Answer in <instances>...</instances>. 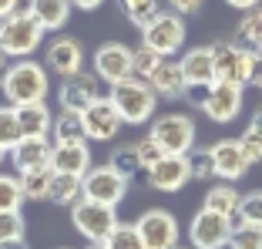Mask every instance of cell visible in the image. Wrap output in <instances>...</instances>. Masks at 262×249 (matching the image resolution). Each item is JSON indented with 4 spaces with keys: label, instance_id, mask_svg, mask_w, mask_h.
Segmentation results:
<instances>
[{
    "label": "cell",
    "instance_id": "6da1fadb",
    "mask_svg": "<svg viewBox=\"0 0 262 249\" xmlns=\"http://www.w3.org/2000/svg\"><path fill=\"white\" fill-rule=\"evenodd\" d=\"M47 88H51V78H47V68L37 64L34 57H20V61H10L7 78L0 85L7 105H31V101H44Z\"/></svg>",
    "mask_w": 262,
    "mask_h": 249
},
{
    "label": "cell",
    "instance_id": "7a4b0ae2",
    "mask_svg": "<svg viewBox=\"0 0 262 249\" xmlns=\"http://www.w3.org/2000/svg\"><path fill=\"white\" fill-rule=\"evenodd\" d=\"M44 27L31 17V10H14L10 17L0 20V54L7 61H20L31 57L40 44H44Z\"/></svg>",
    "mask_w": 262,
    "mask_h": 249
},
{
    "label": "cell",
    "instance_id": "3957f363",
    "mask_svg": "<svg viewBox=\"0 0 262 249\" xmlns=\"http://www.w3.org/2000/svg\"><path fill=\"white\" fill-rule=\"evenodd\" d=\"M108 98L118 108L124 125H148L155 118V108H158V94L141 78H124L118 85H111Z\"/></svg>",
    "mask_w": 262,
    "mask_h": 249
},
{
    "label": "cell",
    "instance_id": "277c9868",
    "mask_svg": "<svg viewBox=\"0 0 262 249\" xmlns=\"http://www.w3.org/2000/svg\"><path fill=\"white\" fill-rule=\"evenodd\" d=\"M148 135L162 145L165 155H188L195 148V121L192 115H182V111H168L162 118H151V132Z\"/></svg>",
    "mask_w": 262,
    "mask_h": 249
},
{
    "label": "cell",
    "instance_id": "5b68a950",
    "mask_svg": "<svg viewBox=\"0 0 262 249\" xmlns=\"http://www.w3.org/2000/svg\"><path fill=\"white\" fill-rule=\"evenodd\" d=\"M185 34H188L185 17H178L175 10H158V17L148 27H141V44L151 47L155 54L171 57L185 47Z\"/></svg>",
    "mask_w": 262,
    "mask_h": 249
},
{
    "label": "cell",
    "instance_id": "8992f818",
    "mask_svg": "<svg viewBox=\"0 0 262 249\" xmlns=\"http://www.w3.org/2000/svg\"><path fill=\"white\" fill-rule=\"evenodd\" d=\"M199 105H202V111H205L208 121H215V125H232L235 118L242 115V105H246V88L215 81V85L205 88V94L199 98Z\"/></svg>",
    "mask_w": 262,
    "mask_h": 249
},
{
    "label": "cell",
    "instance_id": "52a82bcc",
    "mask_svg": "<svg viewBox=\"0 0 262 249\" xmlns=\"http://www.w3.org/2000/svg\"><path fill=\"white\" fill-rule=\"evenodd\" d=\"M81 192L91 202L115 205L118 209V202L128 195V179H124L121 172H115L111 165H91L84 172V179H81Z\"/></svg>",
    "mask_w": 262,
    "mask_h": 249
},
{
    "label": "cell",
    "instance_id": "ba28073f",
    "mask_svg": "<svg viewBox=\"0 0 262 249\" xmlns=\"http://www.w3.org/2000/svg\"><path fill=\"white\" fill-rule=\"evenodd\" d=\"M135 229L141 236V246L145 249H175L182 239V229H178V219L168 209H148L135 219Z\"/></svg>",
    "mask_w": 262,
    "mask_h": 249
},
{
    "label": "cell",
    "instance_id": "9c48e42d",
    "mask_svg": "<svg viewBox=\"0 0 262 249\" xmlns=\"http://www.w3.org/2000/svg\"><path fill=\"white\" fill-rule=\"evenodd\" d=\"M71 222L88 242H104V236L118 226V209L115 205H101L91 199H81L77 205H71Z\"/></svg>",
    "mask_w": 262,
    "mask_h": 249
},
{
    "label": "cell",
    "instance_id": "30bf717a",
    "mask_svg": "<svg viewBox=\"0 0 262 249\" xmlns=\"http://www.w3.org/2000/svg\"><path fill=\"white\" fill-rule=\"evenodd\" d=\"M232 229H235L232 219L199 209L188 222V242H192V249H225L232 239Z\"/></svg>",
    "mask_w": 262,
    "mask_h": 249
},
{
    "label": "cell",
    "instance_id": "8fae6325",
    "mask_svg": "<svg viewBox=\"0 0 262 249\" xmlns=\"http://www.w3.org/2000/svg\"><path fill=\"white\" fill-rule=\"evenodd\" d=\"M101 98V78L94 71H77V74H68L61 78V88H57V101H61L64 111H81L88 105H94Z\"/></svg>",
    "mask_w": 262,
    "mask_h": 249
},
{
    "label": "cell",
    "instance_id": "7c38bea8",
    "mask_svg": "<svg viewBox=\"0 0 262 249\" xmlns=\"http://www.w3.org/2000/svg\"><path fill=\"white\" fill-rule=\"evenodd\" d=\"M215 47V81L249 88V68H252V51L239 44H212Z\"/></svg>",
    "mask_w": 262,
    "mask_h": 249
},
{
    "label": "cell",
    "instance_id": "4fadbf2b",
    "mask_svg": "<svg viewBox=\"0 0 262 249\" xmlns=\"http://www.w3.org/2000/svg\"><path fill=\"white\" fill-rule=\"evenodd\" d=\"M81 125H84L88 141H111L124 128L118 108L111 105V98H98L94 105H88V108L81 111Z\"/></svg>",
    "mask_w": 262,
    "mask_h": 249
},
{
    "label": "cell",
    "instance_id": "5bb4252c",
    "mask_svg": "<svg viewBox=\"0 0 262 249\" xmlns=\"http://www.w3.org/2000/svg\"><path fill=\"white\" fill-rule=\"evenodd\" d=\"M131 51L128 44H118V40H108L94 51V74H98L104 85H118V81L131 78Z\"/></svg>",
    "mask_w": 262,
    "mask_h": 249
},
{
    "label": "cell",
    "instance_id": "9a60e30c",
    "mask_svg": "<svg viewBox=\"0 0 262 249\" xmlns=\"http://www.w3.org/2000/svg\"><path fill=\"white\" fill-rule=\"evenodd\" d=\"M208 152H212V162H215V179H222V182H239L252 169V162L242 152L239 138H222L215 145H208Z\"/></svg>",
    "mask_w": 262,
    "mask_h": 249
},
{
    "label": "cell",
    "instance_id": "2e32d148",
    "mask_svg": "<svg viewBox=\"0 0 262 249\" xmlns=\"http://www.w3.org/2000/svg\"><path fill=\"white\" fill-rule=\"evenodd\" d=\"M44 68L68 78V74H77L84 71V47L77 37H54L44 51Z\"/></svg>",
    "mask_w": 262,
    "mask_h": 249
},
{
    "label": "cell",
    "instance_id": "e0dca14e",
    "mask_svg": "<svg viewBox=\"0 0 262 249\" xmlns=\"http://www.w3.org/2000/svg\"><path fill=\"white\" fill-rule=\"evenodd\" d=\"M148 182L158 192H178L192 182V169H188V155H162L148 169Z\"/></svg>",
    "mask_w": 262,
    "mask_h": 249
},
{
    "label": "cell",
    "instance_id": "ac0fdd59",
    "mask_svg": "<svg viewBox=\"0 0 262 249\" xmlns=\"http://www.w3.org/2000/svg\"><path fill=\"white\" fill-rule=\"evenodd\" d=\"M178 64H182V74H185L188 88L215 85V47H212V44H202V47L185 51V57H182Z\"/></svg>",
    "mask_w": 262,
    "mask_h": 249
},
{
    "label": "cell",
    "instance_id": "d6986e66",
    "mask_svg": "<svg viewBox=\"0 0 262 249\" xmlns=\"http://www.w3.org/2000/svg\"><path fill=\"white\" fill-rule=\"evenodd\" d=\"M51 138H34V135H24L14 148H10V162H14L17 175L24 172H37V169H51Z\"/></svg>",
    "mask_w": 262,
    "mask_h": 249
},
{
    "label": "cell",
    "instance_id": "ffe728a7",
    "mask_svg": "<svg viewBox=\"0 0 262 249\" xmlns=\"http://www.w3.org/2000/svg\"><path fill=\"white\" fill-rule=\"evenodd\" d=\"M94 162H91L88 141H68V145L51 148V172H57V175H77V179H84V172Z\"/></svg>",
    "mask_w": 262,
    "mask_h": 249
},
{
    "label": "cell",
    "instance_id": "44dd1931",
    "mask_svg": "<svg viewBox=\"0 0 262 249\" xmlns=\"http://www.w3.org/2000/svg\"><path fill=\"white\" fill-rule=\"evenodd\" d=\"M148 85H151V91L158 94V98H168V101H178V98L188 91L185 74H182V64L171 61V57H165V61L158 64V71L148 78Z\"/></svg>",
    "mask_w": 262,
    "mask_h": 249
},
{
    "label": "cell",
    "instance_id": "7402d4cb",
    "mask_svg": "<svg viewBox=\"0 0 262 249\" xmlns=\"http://www.w3.org/2000/svg\"><path fill=\"white\" fill-rule=\"evenodd\" d=\"M27 10L31 17L44 27V34L51 31H61L64 24L71 20V0H27Z\"/></svg>",
    "mask_w": 262,
    "mask_h": 249
},
{
    "label": "cell",
    "instance_id": "603a6c76",
    "mask_svg": "<svg viewBox=\"0 0 262 249\" xmlns=\"http://www.w3.org/2000/svg\"><path fill=\"white\" fill-rule=\"evenodd\" d=\"M239 202H242V195H239V189H235V182H219V185H208L202 209L219 212V216L239 222Z\"/></svg>",
    "mask_w": 262,
    "mask_h": 249
},
{
    "label": "cell",
    "instance_id": "cb8c5ba5",
    "mask_svg": "<svg viewBox=\"0 0 262 249\" xmlns=\"http://www.w3.org/2000/svg\"><path fill=\"white\" fill-rule=\"evenodd\" d=\"M17 121H20L24 135H34V138H47L51 135V111H47L44 101H31V105H17Z\"/></svg>",
    "mask_w": 262,
    "mask_h": 249
},
{
    "label": "cell",
    "instance_id": "d4e9b609",
    "mask_svg": "<svg viewBox=\"0 0 262 249\" xmlns=\"http://www.w3.org/2000/svg\"><path fill=\"white\" fill-rule=\"evenodd\" d=\"M84 199V192H81V179L77 175H51V192H47V202L54 205H77Z\"/></svg>",
    "mask_w": 262,
    "mask_h": 249
},
{
    "label": "cell",
    "instance_id": "484cf974",
    "mask_svg": "<svg viewBox=\"0 0 262 249\" xmlns=\"http://www.w3.org/2000/svg\"><path fill=\"white\" fill-rule=\"evenodd\" d=\"M51 135H54V145H68V141H88L84 135V125H81V115L77 111H64L54 118L51 125Z\"/></svg>",
    "mask_w": 262,
    "mask_h": 249
},
{
    "label": "cell",
    "instance_id": "4316f807",
    "mask_svg": "<svg viewBox=\"0 0 262 249\" xmlns=\"http://www.w3.org/2000/svg\"><path fill=\"white\" fill-rule=\"evenodd\" d=\"M51 169H37V172H24L17 175L20 179V192L27 202H47V192H51Z\"/></svg>",
    "mask_w": 262,
    "mask_h": 249
},
{
    "label": "cell",
    "instance_id": "83f0119b",
    "mask_svg": "<svg viewBox=\"0 0 262 249\" xmlns=\"http://www.w3.org/2000/svg\"><path fill=\"white\" fill-rule=\"evenodd\" d=\"M239 37H242V47L262 51V4L239 17Z\"/></svg>",
    "mask_w": 262,
    "mask_h": 249
},
{
    "label": "cell",
    "instance_id": "f1b7e54d",
    "mask_svg": "<svg viewBox=\"0 0 262 249\" xmlns=\"http://www.w3.org/2000/svg\"><path fill=\"white\" fill-rule=\"evenodd\" d=\"M121 7V17H128L135 27H148V24L158 17V0H118Z\"/></svg>",
    "mask_w": 262,
    "mask_h": 249
},
{
    "label": "cell",
    "instance_id": "f546056e",
    "mask_svg": "<svg viewBox=\"0 0 262 249\" xmlns=\"http://www.w3.org/2000/svg\"><path fill=\"white\" fill-rule=\"evenodd\" d=\"M101 246H104V249H145V246H141L138 229H135V222H118V226L104 236Z\"/></svg>",
    "mask_w": 262,
    "mask_h": 249
},
{
    "label": "cell",
    "instance_id": "4dcf8cb0",
    "mask_svg": "<svg viewBox=\"0 0 262 249\" xmlns=\"http://www.w3.org/2000/svg\"><path fill=\"white\" fill-rule=\"evenodd\" d=\"M20 138L24 132H20V121H17V108L14 105H0V145L10 152Z\"/></svg>",
    "mask_w": 262,
    "mask_h": 249
},
{
    "label": "cell",
    "instance_id": "1f68e13d",
    "mask_svg": "<svg viewBox=\"0 0 262 249\" xmlns=\"http://www.w3.org/2000/svg\"><path fill=\"white\" fill-rule=\"evenodd\" d=\"M24 205V192H20V179L0 172V212H14Z\"/></svg>",
    "mask_w": 262,
    "mask_h": 249
},
{
    "label": "cell",
    "instance_id": "d6a6232c",
    "mask_svg": "<svg viewBox=\"0 0 262 249\" xmlns=\"http://www.w3.org/2000/svg\"><path fill=\"white\" fill-rule=\"evenodd\" d=\"M165 57L162 54H155L151 47H145L141 44L138 51H135V57H131V78H141V81H148L158 71V64H162Z\"/></svg>",
    "mask_w": 262,
    "mask_h": 249
},
{
    "label": "cell",
    "instance_id": "836d02e7",
    "mask_svg": "<svg viewBox=\"0 0 262 249\" xmlns=\"http://www.w3.org/2000/svg\"><path fill=\"white\" fill-rule=\"evenodd\" d=\"M229 249H262V226H255V222H235Z\"/></svg>",
    "mask_w": 262,
    "mask_h": 249
},
{
    "label": "cell",
    "instance_id": "e575fe53",
    "mask_svg": "<svg viewBox=\"0 0 262 249\" xmlns=\"http://www.w3.org/2000/svg\"><path fill=\"white\" fill-rule=\"evenodd\" d=\"M188 169H192V182H212L215 179V162L208 148H192L188 152Z\"/></svg>",
    "mask_w": 262,
    "mask_h": 249
},
{
    "label": "cell",
    "instance_id": "d590c367",
    "mask_svg": "<svg viewBox=\"0 0 262 249\" xmlns=\"http://www.w3.org/2000/svg\"><path fill=\"white\" fill-rule=\"evenodd\" d=\"M111 169L115 172H121L124 179H131V175H135V172L141 169L138 165V155H135V145H121V148H115V152H111Z\"/></svg>",
    "mask_w": 262,
    "mask_h": 249
},
{
    "label": "cell",
    "instance_id": "8d00e7d4",
    "mask_svg": "<svg viewBox=\"0 0 262 249\" xmlns=\"http://www.w3.org/2000/svg\"><path fill=\"white\" fill-rule=\"evenodd\" d=\"M239 222H255V226H262V189H252V192L242 195Z\"/></svg>",
    "mask_w": 262,
    "mask_h": 249
},
{
    "label": "cell",
    "instance_id": "74e56055",
    "mask_svg": "<svg viewBox=\"0 0 262 249\" xmlns=\"http://www.w3.org/2000/svg\"><path fill=\"white\" fill-rule=\"evenodd\" d=\"M135 155H138V165L148 172L155 162H158V158L165 155V152H162V145H158V141H155L151 135H145V138H138V141H135Z\"/></svg>",
    "mask_w": 262,
    "mask_h": 249
},
{
    "label": "cell",
    "instance_id": "f35d334b",
    "mask_svg": "<svg viewBox=\"0 0 262 249\" xmlns=\"http://www.w3.org/2000/svg\"><path fill=\"white\" fill-rule=\"evenodd\" d=\"M239 145H242V152L249 155V162H252V165H259V162H262V128L249 125L246 132L239 135Z\"/></svg>",
    "mask_w": 262,
    "mask_h": 249
},
{
    "label": "cell",
    "instance_id": "ab89813d",
    "mask_svg": "<svg viewBox=\"0 0 262 249\" xmlns=\"http://www.w3.org/2000/svg\"><path fill=\"white\" fill-rule=\"evenodd\" d=\"M24 236V212L14 209V212H0V242L7 239H20Z\"/></svg>",
    "mask_w": 262,
    "mask_h": 249
},
{
    "label": "cell",
    "instance_id": "60d3db41",
    "mask_svg": "<svg viewBox=\"0 0 262 249\" xmlns=\"http://www.w3.org/2000/svg\"><path fill=\"white\" fill-rule=\"evenodd\" d=\"M205 7V0H168V10H175L178 17H195Z\"/></svg>",
    "mask_w": 262,
    "mask_h": 249
},
{
    "label": "cell",
    "instance_id": "b9f144b4",
    "mask_svg": "<svg viewBox=\"0 0 262 249\" xmlns=\"http://www.w3.org/2000/svg\"><path fill=\"white\" fill-rule=\"evenodd\" d=\"M249 88H262V51H252V68H249Z\"/></svg>",
    "mask_w": 262,
    "mask_h": 249
},
{
    "label": "cell",
    "instance_id": "7bdbcfd3",
    "mask_svg": "<svg viewBox=\"0 0 262 249\" xmlns=\"http://www.w3.org/2000/svg\"><path fill=\"white\" fill-rule=\"evenodd\" d=\"M232 10H239V14H246V10H252V7H259L262 0H225Z\"/></svg>",
    "mask_w": 262,
    "mask_h": 249
},
{
    "label": "cell",
    "instance_id": "ee69618b",
    "mask_svg": "<svg viewBox=\"0 0 262 249\" xmlns=\"http://www.w3.org/2000/svg\"><path fill=\"white\" fill-rule=\"evenodd\" d=\"M14 10H20V0H0V20H4V17H10Z\"/></svg>",
    "mask_w": 262,
    "mask_h": 249
},
{
    "label": "cell",
    "instance_id": "f6af8a7d",
    "mask_svg": "<svg viewBox=\"0 0 262 249\" xmlns=\"http://www.w3.org/2000/svg\"><path fill=\"white\" fill-rule=\"evenodd\" d=\"M104 0H71V7H77V10H98Z\"/></svg>",
    "mask_w": 262,
    "mask_h": 249
},
{
    "label": "cell",
    "instance_id": "bcb514c9",
    "mask_svg": "<svg viewBox=\"0 0 262 249\" xmlns=\"http://www.w3.org/2000/svg\"><path fill=\"white\" fill-rule=\"evenodd\" d=\"M0 249H31V246H27V239L20 236V239H7V242H0Z\"/></svg>",
    "mask_w": 262,
    "mask_h": 249
},
{
    "label": "cell",
    "instance_id": "7dc6e473",
    "mask_svg": "<svg viewBox=\"0 0 262 249\" xmlns=\"http://www.w3.org/2000/svg\"><path fill=\"white\" fill-rule=\"evenodd\" d=\"M7 68H10V61L0 54V85H4V78H7Z\"/></svg>",
    "mask_w": 262,
    "mask_h": 249
},
{
    "label": "cell",
    "instance_id": "c3c4849f",
    "mask_svg": "<svg viewBox=\"0 0 262 249\" xmlns=\"http://www.w3.org/2000/svg\"><path fill=\"white\" fill-rule=\"evenodd\" d=\"M249 125H255V128H262V108H259V111L252 115V121H249Z\"/></svg>",
    "mask_w": 262,
    "mask_h": 249
},
{
    "label": "cell",
    "instance_id": "681fc988",
    "mask_svg": "<svg viewBox=\"0 0 262 249\" xmlns=\"http://www.w3.org/2000/svg\"><path fill=\"white\" fill-rule=\"evenodd\" d=\"M10 155V152H7V148H4V145H0V162H4V158H7Z\"/></svg>",
    "mask_w": 262,
    "mask_h": 249
},
{
    "label": "cell",
    "instance_id": "f907efd6",
    "mask_svg": "<svg viewBox=\"0 0 262 249\" xmlns=\"http://www.w3.org/2000/svg\"><path fill=\"white\" fill-rule=\"evenodd\" d=\"M88 249H104V246H101V242H91V246H88Z\"/></svg>",
    "mask_w": 262,
    "mask_h": 249
},
{
    "label": "cell",
    "instance_id": "816d5d0a",
    "mask_svg": "<svg viewBox=\"0 0 262 249\" xmlns=\"http://www.w3.org/2000/svg\"><path fill=\"white\" fill-rule=\"evenodd\" d=\"M175 249H188V246H182V242H178V246H175Z\"/></svg>",
    "mask_w": 262,
    "mask_h": 249
}]
</instances>
